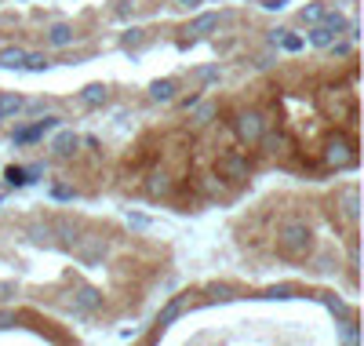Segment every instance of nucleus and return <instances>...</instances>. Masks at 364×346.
<instances>
[{"label":"nucleus","instance_id":"nucleus-1","mask_svg":"<svg viewBox=\"0 0 364 346\" xmlns=\"http://www.w3.org/2000/svg\"><path fill=\"white\" fill-rule=\"evenodd\" d=\"M314 248V234H310V226L306 223H284V230L277 234V252L284 255V259H303V255Z\"/></svg>","mask_w":364,"mask_h":346},{"label":"nucleus","instance_id":"nucleus-2","mask_svg":"<svg viewBox=\"0 0 364 346\" xmlns=\"http://www.w3.org/2000/svg\"><path fill=\"white\" fill-rule=\"evenodd\" d=\"M233 132H237V139L244 146H259L266 139V117L259 110H244L233 117Z\"/></svg>","mask_w":364,"mask_h":346},{"label":"nucleus","instance_id":"nucleus-3","mask_svg":"<svg viewBox=\"0 0 364 346\" xmlns=\"http://www.w3.org/2000/svg\"><path fill=\"white\" fill-rule=\"evenodd\" d=\"M324 161H328L332 168H346V164H354V161H357V143L335 132L328 143H324Z\"/></svg>","mask_w":364,"mask_h":346},{"label":"nucleus","instance_id":"nucleus-4","mask_svg":"<svg viewBox=\"0 0 364 346\" xmlns=\"http://www.w3.org/2000/svg\"><path fill=\"white\" fill-rule=\"evenodd\" d=\"M215 172L219 179H230V183H241V179H248V157L237 150H230V153H219V161H215Z\"/></svg>","mask_w":364,"mask_h":346},{"label":"nucleus","instance_id":"nucleus-5","mask_svg":"<svg viewBox=\"0 0 364 346\" xmlns=\"http://www.w3.org/2000/svg\"><path fill=\"white\" fill-rule=\"evenodd\" d=\"M335 215H339V219H346L350 226L357 223V215H361V201H357V190H354V186L339 190V197H335Z\"/></svg>","mask_w":364,"mask_h":346},{"label":"nucleus","instance_id":"nucleus-6","mask_svg":"<svg viewBox=\"0 0 364 346\" xmlns=\"http://www.w3.org/2000/svg\"><path fill=\"white\" fill-rule=\"evenodd\" d=\"M99 303H102V299H99V292H95V288H77V292H73V306H77L81 314L95 310Z\"/></svg>","mask_w":364,"mask_h":346},{"label":"nucleus","instance_id":"nucleus-7","mask_svg":"<svg viewBox=\"0 0 364 346\" xmlns=\"http://www.w3.org/2000/svg\"><path fill=\"white\" fill-rule=\"evenodd\" d=\"M48 44H51V48H66V44H73V30H70L66 22L51 26V33H48Z\"/></svg>","mask_w":364,"mask_h":346},{"label":"nucleus","instance_id":"nucleus-8","mask_svg":"<svg viewBox=\"0 0 364 346\" xmlns=\"http://www.w3.org/2000/svg\"><path fill=\"white\" fill-rule=\"evenodd\" d=\"M59 124V117H44L41 124H37V128H26V132H19L15 139H19V143H30V139H41L44 132H51V128H55Z\"/></svg>","mask_w":364,"mask_h":346},{"label":"nucleus","instance_id":"nucleus-9","mask_svg":"<svg viewBox=\"0 0 364 346\" xmlns=\"http://www.w3.org/2000/svg\"><path fill=\"white\" fill-rule=\"evenodd\" d=\"M215 26H219V15H201V19H193L190 22V37H204V33H212L215 30Z\"/></svg>","mask_w":364,"mask_h":346},{"label":"nucleus","instance_id":"nucleus-10","mask_svg":"<svg viewBox=\"0 0 364 346\" xmlns=\"http://www.w3.org/2000/svg\"><path fill=\"white\" fill-rule=\"evenodd\" d=\"M22 62H26V51H22V48L0 51V66H4V70H22Z\"/></svg>","mask_w":364,"mask_h":346},{"label":"nucleus","instance_id":"nucleus-11","mask_svg":"<svg viewBox=\"0 0 364 346\" xmlns=\"http://www.w3.org/2000/svg\"><path fill=\"white\" fill-rule=\"evenodd\" d=\"M182 310H186V299L168 303L164 310H161V317H157V325H172V321H179V317H182Z\"/></svg>","mask_w":364,"mask_h":346},{"label":"nucleus","instance_id":"nucleus-12","mask_svg":"<svg viewBox=\"0 0 364 346\" xmlns=\"http://www.w3.org/2000/svg\"><path fill=\"white\" fill-rule=\"evenodd\" d=\"M77 146H81V139H77L73 132H66V135H59V139H55V153H59V157H70Z\"/></svg>","mask_w":364,"mask_h":346},{"label":"nucleus","instance_id":"nucleus-13","mask_svg":"<svg viewBox=\"0 0 364 346\" xmlns=\"http://www.w3.org/2000/svg\"><path fill=\"white\" fill-rule=\"evenodd\" d=\"M335 37H339V33H332L328 26H321V22H317V30L310 33V44H314V48H328V44L335 41Z\"/></svg>","mask_w":364,"mask_h":346},{"label":"nucleus","instance_id":"nucleus-14","mask_svg":"<svg viewBox=\"0 0 364 346\" xmlns=\"http://www.w3.org/2000/svg\"><path fill=\"white\" fill-rule=\"evenodd\" d=\"M150 95L157 99V102H172L175 99V84L172 81H157V84L150 88Z\"/></svg>","mask_w":364,"mask_h":346},{"label":"nucleus","instance_id":"nucleus-15","mask_svg":"<svg viewBox=\"0 0 364 346\" xmlns=\"http://www.w3.org/2000/svg\"><path fill=\"white\" fill-rule=\"evenodd\" d=\"M84 106H102V102H106V88L102 84H91V88H84Z\"/></svg>","mask_w":364,"mask_h":346},{"label":"nucleus","instance_id":"nucleus-16","mask_svg":"<svg viewBox=\"0 0 364 346\" xmlns=\"http://www.w3.org/2000/svg\"><path fill=\"white\" fill-rule=\"evenodd\" d=\"M19 110H22V99H19V95L0 92V117H8V113H19Z\"/></svg>","mask_w":364,"mask_h":346},{"label":"nucleus","instance_id":"nucleus-17","mask_svg":"<svg viewBox=\"0 0 364 346\" xmlns=\"http://www.w3.org/2000/svg\"><path fill=\"white\" fill-rule=\"evenodd\" d=\"M324 15H328V4H310V8H303V22H310V26H317Z\"/></svg>","mask_w":364,"mask_h":346},{"label":"nucleus","instance_id":"nucleus-18","mask_svg":"<svg viewBox=\"0 0 364 346\" xmlns=\"http://www.w3.org/2000/svg\"><path fill=\"white\" fill-rule=\"evenodd\" d=\"M168 186H172V183H168V175H153L150 194H153V197H157V194H168Z\"/></svg>","mask_w":364,"mask_h":346},{"label":"nucleus","instance_id":"nucleus-19","mask_svg":"<svg viewBox=\"0 0 364 346\" xmlns=\"http://www.w3.org/2000/svg\"><path fill=\"white\" fill-rule=\"evenodd\" d=\"M44 66H48L44 55H26V62H22V70H44Z\"/></svg>","mask_w":364,"mask_h":346},{"label":"nucleus","instance_id":"nucleus-20","mask_svg":"<svg viewBox=\"0 0 364 346\" xmlns=\"http://www.w3.org/2000/svg\"><path fill=\"white\" fill-rule=\"evenodd\" d=\"M201 190H204V194H212V197H215V194H223V183H215V179L208 175V179H201Z\"/></svg>","mask_w":364,"mask_h":346},{"label":"nucleus","instance_id":"nucleus-21","mask_svg":"<svg viewBox=\"0 0 364 346\" xmlns=\"http://www.w3.org/2000/svg\"><path fill=\"white\" fill-rule=\"evenodd\" d=\"M281 44L288 48V51H299V48H303V37H288V30H284L281 33Z\"/></svg>","mask_w":364,"mask_h":346},{"label":"nucleus","instance_id":"nucleus-22","mask_svg":"<svg viewBox=\"0 0 364 346\" xmlns=\"http://www.w3.org/2000/svg\"><path fill=\"white\" fill-rule=\"evenodd\" d=\"M8 183H11V186H22V183H30V179H26L22 168H8Z\"/></svg>","mask_w":364,"mask_h":346},{"label":"nucleus","instance_id":"nucleus-23","mask_svg":"<svg viewBox=\"0 0 364 346\" xmlns=\"http://www.w3.org/2000/svg\"><path fill=\"white\" fill-rule=\"evenodd\" d=\"M208 292H212L215 299H230V296H233V288H230V285H212Z\"/></svg>","mask_w":364,"mask_h":346},{"label":"nucleus","instance_id":"nucleus-24","mask_svg":"<svg viewBox=\"0 0 364 346\" xmlns=\"http://www.w3.org/2000/svg\"><path fill=\"white\" fill-rule=\"evenodd\" d=\"M263 8L266 11H284V8H288V0H263Z\"/></svg>","mask_w":364,"mask_h":346},{"label":"nucleus","instance_id":"nucleus-25","mask_svg":"<svg viewBox=\"0 0 364 346\" xmlns=\"http://www.w3.org/2000/svg\"><path fill=\"white\" fill-rule=\"evenodd\" d=\"M215 77H219V70H215V66H208V70H201V81H204V84H212V81H215Z\"/></svg>","mask_w":364,"mask_h":346},{"label":"nucleus","instance_id":"nucleus-26","mask_svg":"<svg viewBox=\"0 0 364 346\" xmlns=\"http://www.w3.org/2000/svg\"><path fill=\"white\" fill-rule=\"evenodd\" d=\"M212 113H215V110H212V106H204V110H201V113H197V124H208V117H212Z\"/></svg>","mask_w":364,"mask_h":346},{"label":"nucleus","instance_id":"nucleus-27","mask_svg":"<svg viewBox=\"0 0 364 346\" xmlns=\"http://www.w3.org/2000/svg\"><path fill=\"white\" fill-rule=\"evenodd\" d=\"M179 8H201V0H179Z\"/></svg>","mask_w":364,"mask_h":346}]
</instances>
